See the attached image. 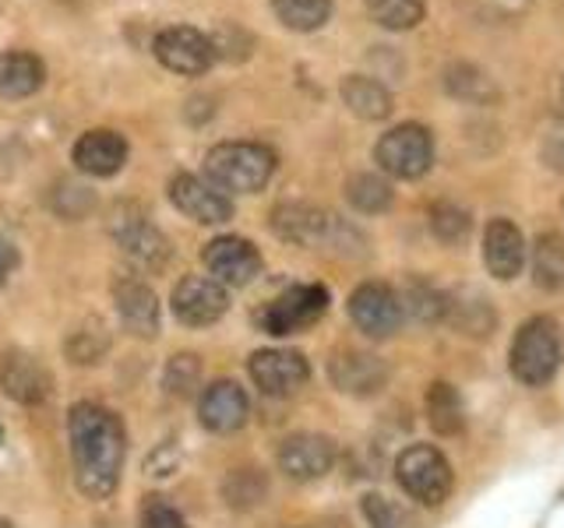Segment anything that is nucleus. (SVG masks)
Wrapping results in <instances>:
<instances>
[{
	"label": "nucleus",
	"mask_w": 564,
	"mask_h": 528,
	"mask_svg": "<svg viewBox=\"0 0 564 528\" xmlns=\"http://www.w3.org/2000/svg\"><path fill=\"white\" fill-rule=\"evenodd\" d=\"M561 328L554 317H529V321L519 328L516 342H511V374H516L519 384L525 387H543L557 377L561 370Z\"/></svg>",
	"instance_id": "nucleus-3"
},
{
	"label": "nucleus",
	"mask_w": 564,
	"mask_h": 528,
	"mask_svg": "<svg viewBox=\"0 0 564 528\" xmlns=\"http://www.w3.org/2000/svg\"><path fill=\"white\" fill-rule=\"evenodd\" d=\"M202 261L208 275L219 282V286H251V282L261 275V254L251 240L243 237H216L212 243H205Z\"/></svg>",
	"instance_id": "nucleus-11"
},
{
	"label": "nucleus",
	"mask_w": 564,
	"mask_h": 528,
	"mask_svg": "<svg viewBox=\"0 0 564 528\" xmlns=\"http://www.w3.org/2000/svg\"><path fill=\"white\" fill-rule=\"evenodd\" d=\"M543 158H546V166H551V169H564V131H561V134H551V138H546V145H543Z\"/></svg>",
	"instance_id": "nucleus-39"
},
{
	"label": "nucleus",
	"mask_w": 564,
	"mask_h": 528,
	"mask_svg": "<svg viewBox=\"0 0 564 528\" xmlns=\"http://www.w3.org/2000/svg\"><path fill=\"white\" fill-rule=\"evenodd\" d=\"M170 307H173V317L181 324H187V328H208V324H216L219 317L226 314L229 296H226V286H219V282L212 278V275H184L173 286Z\"/></svg>",
	"instance_id": "nucleus-9"
},
{
	"label": "nucleus",
	"mask_w": 564,
	"mask_h": 528,
	"mask_svg": "<svg viewBox=\"0 0 564 528\" xmlns=\"http://www.w3.org/2000/svg\"><path fill=\"white\" fill-rule=\"evenodd\" d=\"M375 163L395 180H420L434 166V134L423 123H399L375 145Z\"/></svg>",
	"instance_id": "nucleus-6"
},
{
	"label": "nucleus",
	"mask_w": 564,
	"mask_h": 528,
	"mask_svg": "<svg viewBox=\"0 0 564 528\" xmlns=\"http://www.w3.org/2000/svg\"><path fill=\"white\" fill-rule=\"evenodd\" d=\"M202 427L212 433H234L240 430L247 416H251V402H247L243 387L237 381H216L202 392L198 402Z\"/></svg>",
	"instance_id": "nucleus-16"
},
{
	"label": "nucleus",
	"mask_w": 564,
	"mask_h": 528,
	"mask_svg": "<svg viewBox=\"0 0 564 528\" xmlns=\"http://www.w3.org/2000/svg\"><path fill=\"white\" fill-rule=\"evenodd\" d=\"M0 528H14V525L11 521H0Z\"/></svg>",
	"instance_id": "nucleus-41"
},
{
	"label": "nucleus",
	"mask_w": 564,
	"mask_h": 528,
	"mask_svg": "<svg viewBox=\"0 0 564 528\" xmlns=\"http://www.w3.org/2000/svg\"><path fill=\"white\" fill-rule=\"evenodd\" d=\"M202 384V360L194 352H176L163 370V387L173 398H191Z\"/></svg>",
	"instance_id": "nucleus-32"
},
{
	"label": "nucleus",
	"mask_w": 564,
	"mask_h": 528,
	"mask_svg": "<svg viewBox=\"0 0 564 528\" xmlns=\"http://www.w3.org/2000/svg\"><path fill=\"white\" fill-rule=\"evenodd\" d=\"M445 321L452 328H458L463 334H476V339H484L494 328V310L487 307V299H455L448 296V307H445Z\"/></svg>",
	"instance_id": "nucleus-30"
},
{
	"label": "nucleus",
	"mask_w": 564,
	"mask_h": 528,
	"mask_svg": "<svg viewBox=\"0 0 564 528\" xmlns=\"http://www.w3.org/2000/svg\"><path fill=\"white\" fill-rule=\"evenodd\" d=\"M247 370H251V381L261 387V395L269 398H290L311 377L307 360L293 349H261L251 356Z\"/></svg>",
	"instance_id": "nucleus-12"
},
{
	"label": "nucleus",
	"mask_w": 564,
	"mask_h": 528,
	"mask_svg": "<svg viewBox=\"0 0 564 528\" xmlns=\"http://www.w3.org/2000/svg\"><path fill=\"white\" fill-rule=\"evenodd\" d=\"M364 518L370 528H405L402 507L392 504L388 497H378V493H367L364 497Z\"/></svg>",
	"instance_id": "nucleus-37"
},
{
	"label": "nucleus",
	"mask_w": 564,
	"mask_h": 528,
	"mask_svg": "<svg viewBox=\"0 0 564 528\" xmlns=\"http://www.w3.org/2000/svg\"><path fill=\"white\" fill-rule=\"evenodd\" d=\"M272 233L296 246H346L364 243V237L352 226H346L339 216H332L325 208H314L304 201H286L272 208Z\"/></svg>",
	"instance_id": "nucleus-4"
},
{
	"label": "nucleus",
	"mask_w": 564,
	"mask_h": 528,
	"mask_svg": "<svg viewBox=\"0 0 564 528\" xmlns=\"http://www.w3.org/2000/svg\"><path fill=\"white\" fill-rule=\"evenodd\" d=\"M212 46H216V61H247L254 50V35L237 22H223L212 32Z\"/></svg>",
	"instance_id": "nucleus-36"
},
{
	"label": "nucleus",
	"mask_w": 564,
	"mask_h": 528,
	"mask_svg": "<svg viewBox=\"0 0 564 528\" xmlns=\"http://www.w3.org/2000/svg\"><path fill=\"white\" fill-rule=\"evenodd\" d=\"M0 392L18 405H43L50 398L46 366L22 349L4 352V360H0Z\"/></svg>",
	"instance_id": "nucleus-15"
},
{
	"label": "nucleus",
	"mask_w": 564,
	"mask_h": 528,
	"mask_svg": "<svg viewBox=\"0 0 564 528\" xmlns=\"http://www.w3.org/2000/svg\"><path fill=\"white\" fill-rule=\"evenodd\" d=\"M427 416H431V427L441 433V437H458L466 430V409H463V398L452 384L437 381L431 384L427 392Z\"/></svg>",
	"instance_id": "nucleus-25"
},
{
	"label": "nucleus",
	"mask_w": 564,
	"mask_h": 528,
	"mask_svg": "<svg viewBox=\"0 0 564 528\" xmlns=\"http://www.w3.org/2000/svg\"><path fill=\"white\" fill-rule=\"evenodd\" d=\"M367 11L375 18V25L388 32H410L423 22L427 4L423 0H367Z\"/></svg>",
	"instance_id": "nucleus-29"
},
{
	"label": "nucleus",
	"mask_w": 564,
	"mask_h": 528,
	"mask_svg": "<svg viewBox=\"0 0 564 528\" xmlns=\"http://www.w3.org/2000/svg\"><path fill=\"white\" fill-rule=\"evenodd\" d=\"M328 377H332L335 387H339V392L367 398V395H378L384 387L388 366L378 356H370V352L343 349V352H335V356H332Z\"/></svg>",
	"instance_id": "nucleus-17"
},
{
	"label": "nucleus",
	"mask_w": 564,
	"mask_h": 528,
	"mask_svg": "<svg viewBox=\"0 0 564 528\" xmlns=\"http://www.w3.org/2000/svg\"><path fill=\"white\" fill-rule=\"evenodd\" d=\"M70 158H75V166L88 176H113L123 169V163H128V141L106 128L88 131L75 141Z\"/></svg>",
	"instance_id": "nucleus-19"
},
{
	"label": "nucleus",
	"mask_w": 564,
	"mask_h": 528,
	"mask_svg": "<svg viewBox=\"0 0 564 528\" xmlns=\"http://www.w3.org/2000/svg\"><path fill=\"white\" fill-rule=\"evenodd\" d=\"M349 317L367 339H392L402 328V299L395 289H388L384 282H364L349 296Z\"/></svg>",
	"instance_id": "nucleus-8"
},
{
	"label": "nucleus",
	"mask_w": 564,
	"mask_h": 528,
	"mask_svg": "<svg viewBox=\"0 0 564 528\" xmlns=\"http://www.w3.org/2000/svg\"><path fill=\"white\" fill-rule=\"evenodd\" d=\"M445 88L448 96H455L458 102H469V106H494L501 99V88L490 81L487 70H480L476 64H448L445 67Z\"/></svg>",
	"instance_id": "nucleus-24"
},
{
	"label": "nucleus",
	"mask_w": 564,
	"mask_h": 528,
	"mask_svg": "<svg viewBox=\"0 0 564 528\" xmlns=\"http://www.w3.org/2000/svg\"><path fill=\"white\" fill-rule=\"evenodd\" d=\"M332 0H272V11L290 32H317L328 25Z\"/></svg>",
	"instance_id": "nucleus-26"
},
{
	"label": "nucleus",
	"mask_w": 564,
	"mask_h": 528,
	"mask_svg": "<svg viewBox=\"0 0 564 528\" xmlns=\"http://www.w3.org/2000/svg\"><path fill=\"white\" fill-rule=\"evenodd\" d=\"M431 229H434V237L441 243H452L458 246L466 237H469V229H473V216L466 208H458L452 201H441L431 208Z\"/></svg>",
	"instance_id": "nucleus-34"
},
{
	"label": "nucleus",
	"mask_w": 564,
	"mask_h": 528,
	"mask_svg": "<svg viewBox=\"0 0 564 528\" xmlns=\"http://www.w3.org/2000/svg\"><path fill=\"white\" fill-rule=\"evenodd\" d=\"M67 356L75 360V363H99L106 356V349H110V331H106L99 321H88L82 324L78 331H70V339H67Z\"/></svg>",
	"instance_id": "nucleus-33"
},
{
	"label": "nucleus",
	"mask_w": 564,
	"mask_h": 528,
	"mask_svg": "<svg viewBox=\"0 0 564 528\" xmlns=\"http://www.w3.org/2000/svg\"><path fill=\"white\" fill-rule=\"evenodd\" d=\"M346 198H349L352 208L364 211V216H381V211L392 208L395 194H392V184L381 180V176L360 173V176H352V180L346 184Z\"/></svg>",
	"instance_id": "nucleus-27"
},
{
	"label": "nucleus",
	"mask_w": 564,
	"mask_h": 528,
	"mask_svg": "<svg viewBox=\"0 0 564 528\" xmlns=\"http://www.w3.org/2000/svg\"><path fill=\"white\" fill-rule=\"evenodd\" d=\"M14 264H18L14 246L8 240H0V282H8V275L14 272Z\"/></svg>",
	"instance_id": "nucleus-40"
},
{
	"label": "nucleus",
	"mask_w": 564,
	"mask_h": 528,
	"mask_svg": "<svg viewBox=\"0 0 564 528\" xmlns=\"http://www.w3.org/2000/svg\"><path fill=\"white\" fill-rule=\"evenodd\" d=\"M117 246L134 268L149 272V275L163 272L170 264V240L159 233L152 222H123L117 229Z\"/></svg>",
	"instance_id": "nucleus-21"
},
{
	"label": "nucleus",
	"mask_w": 564,
	"mask_h": 528,
	"mask_svg": "<svg viewBox=\"0 0 564 528\" xmlns=\"http://www.w3.org/2000/svg\"><path fill=\"white\" fill-rule=\"evenodd\" d=\"M533 278L540 289L564 286V237L543 233L533 246Z\"/></svg>",
	"instance_id": "nucleus-28"
},
{
	"label": "nucleus",
	"mask_w": 564,
	"mask_h": 528,
	"mask_svg": "<svg viewBox=\"0 0 564 528\" xmlns=\"http://www.w3.org/2000/svg\"><path fill=\"white\" fill-rule=\"evenodd\" d=\"M402 299V296H399ZM445 307H448V296L437 293L431 282L423 278H413L410 286H405V299H402V310H410L413 317H420V321H445Z\"/></svg>",
	"instance_id": "nucleus-31"
},
{
	"label": "nucleus",
	"mask_w": 564,
	"mask_h": 528,
	"mask_svg": "<svg viewBox=\"0 0 564 528\" xmlns=\"http://www.w3.org/2000/svg\"><path fill=\"white\" fill-rule=\"evenodd\" d=\"M275 173V152L261 141H223L205 155V180L223 194H258Z\"/></svg>",
	"instance_id": "nucleus-2"
},
{
	"label": "nucleus",
	"mask_w": 564,
	"mask_h": 528,
	"mask_svg": "<svg viewBox=\"0 0 564 528\" xmlns=\"http://www.w3.org/2000/svg\"><path fill=\"white\" fill-rule=\"evenodd\" d=\"M229 507H254L264 497V475L258 469H234L223 483Z\"/></svg>",
	"instance_id": "nucleus-35"
},
{
	"label": "nucleus",
	"mask_w": 564,
	"mask_h": 528,
	"mask_svg": "<svg viewBox=\"0 0 564 528\" xmlns=\"http://www.w3.org/2000/svg\"><path fill=\"white\" fill-rule=\"evenodd\" d=\"M70 462H75V483L88 501H106L120 483L128 433L117 413L93 402H78L67 416Z\"/></svg>",
	"instance_id": "nucleus-1"
},
{
	"label": "nucleus",
	"mask_w": 564,
	"mask_h": 528,
	"mask_svg": "<svg viewBox=\"0 0 564 528\" xmlns=\"http://www.w3.org/2000/svg\"><path fill=\"white\" fill-rule=\"evenodd\" d=\"M46 64L25 50L0 53V99H29L43 88Z\"/></svg>",
	"instance_id": "nucleus-22"
},
{
	"label": "nucleus",
	"mask_w": 564,
	"mask_h": 528,
	"mask_svg": "<svg viewBox=\"0 0 564 528\" xmlns=\"http://www.w3.org/2000/svg\"><path fill=\"white\" fill-rule=\"evenodd\" d=\"M141 528H187V521L181 510L170 507L166 501L149 497L145 510H141Z\"/></svg>",
	"instance_id": "nucleus-38"
},
{
	"label": "nucleus",
	"mask_w": 564,
	"mask_h": 528,
	"mask_svg": "<svg viewBox=\"0 0 564 528\" xmlns=\"http://www.w3.org/2000/svg\"><path fill=\"white\" fill-rule=\"evenodd\" d=\"M339 92H343V102L349 106V113L360 120H384L392 113V92H388L378 78L349 75V78H343Z\"/></svg>",
	"instance_id": "nucleus-23"
},
{
	"label": "nucleus",
	"mask_w": 564,
	"mask_h": 528,
	"mask_svg": "<svg viewBox=\"0 0 564 528\" xmlns=\"http://www.w3.org/2000/svg\"><path fill=\"white\" fill-rule=\"evenodd\" d=\"M113 304L120 314V324L138 339H152L159 334V299L141 278H120L113 286Z\"/></svg>",
	"instance_id": "nucleus-18"
},
{
	"label": "nucleus",
	"mask_w": 564,
	"mask_h": 528,
	"mask_svg": "<svg viewBox=\"0 0 564 528\" xmlns=\"http://www.w3.org/2000/svg\"><path fill=\"white\" fill-rule=\"evenodd\" d=\"M335 465V444L322 433H293L279 448V469L296 483L322 480Z\"/></svg>",
	"instance_id": "nucleus-14"
},
{
	"label": "nucleus",
	"mask_w": 564,
	"mask_h": 528,
	"mask_svg": "<svg viewBox=\"0 0 564 528\" xmlns=\"http://www.w3.org/2000/svg\"><path fill=\"white\" fill-rule=\"evenodd\" d=\"M170 201L176 205V211H184L187 219L202 222V226H219V222L234 219V201H229L216 184H208L194 173L173 176Z\"/></svg>",
	"instance_id": "nucleus-13"
},
{
	"label": "nucleus",
	"mask_w": 564,
	"mask_h": 528,
	"mask_svg": "<svg viewBox=\"0 0 564 528\" xmlns=\"http://www.w3.org/2000/svg\"><path fill=\"white\" fill-rule=\"evenodd\" d=\"M155 61L163 64L173 75H187L198 78L216 64V46H212V35H205L194 25H170L152 40Z\"/></svg>",
	"instance_id": "nucleus-7"
},
{
	"label": "nucleus",
	"mask_w": 564,
	"mask_h": 528,
	"mask_svg": "<svg viewBox=\"0 0 564 528\" xmlns=\"http://www.w3.org/2000/svg\"><path fill=\"white\" fill-rule=\"evenodd\" d=\"M484 261L494 278L511 282L525 264V237L519 233L516 222L508 219H494L487 222L484 233Z\"/></svg>",
	"instance_id": "nucleus-20"
},
{
	"label": "nucleus",
	"mask_w": 564,
	"mask_h": 528,
	"mask_svg": "<svg viewBox=\"0 0 564 528\" xmlns=\"http://www.w3.org/2000/svg\"><path fill=\"white\" fill-rule=\"evenodd\" d=\"M0 437H4V430H0Z\"/></svg>",
	"instance_id": "nucleus-42"
},
{
	"label": "nucleus",
	"mask_w": 564,
	"mask_h": 528,
	"mask_svg": "<svg viewBox=\"0 0 564 528\" xmlns=\"http://www.w3.org/2000/svg\"><path fill=\"white\" fill-rule=\"evenodd\" d=\"M325 310H328L325 286H293L261 310V328L269 334H296L311 328L314 321H322Z\"/></svg>",
	"instance_id": "nucleus-10"
},
{
	"label": "nucleus",
	"mask_w": 564,
	"mask_h": 528,
	"mask_svg": "<svg viewBox=\"0 0 564 528\" xmlns=\"http://www.w3.org/2000/svg\"><path fill=\"white\" fill-rule=\"evenodd\" d=\"M395 480L423 507H437L452 493L448 458L431 444H413L395 458Z\"/></svg>",
	"instance_id": "nucleus-5"
}]
</instances>
